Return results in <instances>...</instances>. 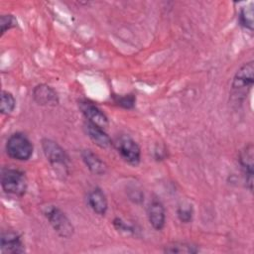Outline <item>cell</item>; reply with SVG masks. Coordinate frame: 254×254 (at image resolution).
I'll return each instance as SVG.
<instances>
[{
  "mask_svg": "<svg viewBox=\"0 0 254 254\" xmlns=\"http://www.w3.org/2000/svg\"><path fill=\"white\" fill-rule=\"evenodd\" d=\"M165 253H196L198 249L195 245L186 243V242H173L168 244L164 248Z\"/></svg>",
  "mask_w": 254,
  "mask_h": 254,
  "instance_id": "cell-15",
  "label": "cell"
},
{
  "mask_svg": "<svg viewBox=\"0 0 254 254\" xmlns=\"http://www.w3.org/2000/svg\"><path fill=\"white\" fill-rule=\"evenodd\" d=\"M254 82V63L243 64L235 72L231 83V97L235 103H241L248 95Z\"/></svg>",
  "mask_w": 254,
  "mask_h": 254,
  "instance_id": "cell-1",
  "label": "cell"
},
{
  "mask_svg": "<svg viewBox=\"0 0 254 254\" xmlns=\"http://www.w3.org/2000/svg\"><path fill=\"white\" fill-rule=\"evenodd\" d=\"M34 101L41 106H56L59 103V96L56 90L48 84H38L34 87L33 92Z\"/></svg>",
  "mask_w": 254,
  "mask_h": 254,
  "instance_id": "cell-10",
  "label": "cell"
},
{
  "mask_svg": "<svg viewBox=\"0 0 254 254\" xmlns=\"http://www.w3.org/2000/svg\"><path fill=\"white\" fill-rule=\"evenodd\" d=\"M178 213V217L182 222L185 223H189L191 221L192 219V215H193V209L192 206L190 204H186L184 203L183 205H180L178 207L177 210Z\"/></svg>",
  "mask_w": 254,
  "mask_h": 254,
  "instance_id": "cell-18",
  "label": "cell"
},
{
  "mask_svg": "<svg viewBox=\"0 0 254 254\" xmlns=\"http://www.w3.org/2000/svg\"><path fill=\"white\" fill-rule=\"evenodd\" d=\"M1 187L9 194L23 196L28 188L27 178L20 170L3 168L1 172Z\"/></svg>",
  "mask_w": 254,
  "mask_h": 254,
  "instance_id": "cell-2",
  "label": "cell"
},
{
  "mask_svg": "<svg viewBox=\"0 0 254 254\" xmlns=\"http://www.w3.org/2000/svg\"><path fill=\"white\" fill-rule=\"evenodd\" d=\"M121 158L131 166H138L141 161V150L136 141L129 135H120L113 143Z\"/></svg>",
  "mask_w": 254,
  "mask_h": 254,
  "instance_id": "cell-5",
  "label": "cell"
},
{
  "mask_svg": "<svg viewBox=\"0 0 254 254\" xmlns=\"http://www.w3.org/2000/svg\"><path fill=\"white\" fill-rule=\"evenodd\" d=\"M114 100H115V102L119 106H121L123 108L130 109V108H132L134 106L136 98H135V96L133 94H125V95H117V96H115Z\"/></svg>",
  "mask_w": 254,
  "mask_h": 254,
  "instance_id": "cell-20",
  "label": "cell"
},
{
  "mask_svg": "<svg viewBox=\"0 0 254 254\" xmlns=\"http://www.w3.org/2000/svg\"><path fill=\"white\" fill-rule=\"evenodd\" d=\"M87 202L90 208L99 215H104L108 208V201L104 191L99 189L95 188L89 191L87 195Z\"/></svg>",
  "mask_w": 254,
  "mask_h": 254,
  "instance_id": "cell-13",
  "label": "cell"
},
{
  "mask_svg": "<svg viewBox=\"0 0 254 254\" xmlns=\"http://www.w3.org/2000/svg\"><path fill=\"white\" fill-rule=\"evenodd\" d=\"M85 130L87 136L92 140V142L97 145L99 148L107 149L113 143L108 134L104 131V128L94 125L90 122L85 123Z\"/></svg>",
  "mask_w": 254,
  "mask_h": 254,
  "instance_id": "cell-12",
  "label": "cell"
},
{
  "mask_svg": "<svg viewBox=\"0 0 254 254\" xmlns=\"http://www.w3.org/2000/svg\"><path fill=\"white\" fill-rule=\"evenodd\" d=\"M16 106V100L13 94L9 91L3 90L1 93L0 111L2 114H10L14 111Z\"/></svg>",
  "mask_w": 254,
  "mask_h": 254,
  "instance_id": "cell-16",
  "label": "cell"
},
{
  "mask_svg": "<svg viewBox=\"0 0 254 254\" xmlns=\"http://www.w3.org/2000/svg\"><path fill=\"white\" fill-rule=\"evenodd\" d=\"M254 148L252 143L246 145L240 152L239 163L243 171L245 178V183L250 191H252L253 187V167H254Z\"/></svg>",
  "mask_w": 254,
  "mask_h": 254,
  "instance_id": "cell-9",
  "label": "cell"
},
{
  "mask_svg": "<svg viewBox=\"0 0 254 254\" xmlns=\"http://www.w3.org/2000/svg\"><path fill=\"white\" fill-rule=\"evenodd\" d=\"M113 225L115 226V228L119 231H122V232H128V233H135V228L127 223L126 221L122 220L121 218H118L116 217L114 220H113Z\"/></svg>",
  "mask_w": 254,
  "mask_h": 254,
  "instance_id": "cell-21",
  "label": "cell"
},
{
  "mask_svg": "<svg viewBox=\"0 0 254 254\" xmlns=\"http://www.w3.org/2000/svg\"><path fill=\"white\" fill-rule=\"evenodd\" d=\"M81 158L88 170L94 175H104L107 172L106 164L91 150H83L81 152Z\"/></svg>",
  "mask_w": 254,
  "mask_h": 254,
  "instance_id": "cell-14",
  "label": "cell"
},
{
  "mask_svg": "<svg viewBox=\"0 0 254 254\" xmlns=\"http://www.w3.org/2000/svg\"><path fill=\"white\" fill-rule=\"evenodd\" d=\"M7 155L16 161H28L34 151V147L30 139L23 133L17 132L12 134L5 145Z\"/></svg>",
  "mask_w": 254,
  "mask_h": 254,
  "instance_id": "cell-3",
  "label": "cell"
},
{
  "mask_svg": "<svg viewBox=\"0 0 254 254\" xmlns=\"http://www.w3.org/2000/svg\"><path fill=\"white\" fill-rule=\"evenodd\" d=\"M0 252L2 254H20L25 252V245L21 236L11 230L2 232L0 238Z\"/></svg>",
  "mask_w": 254,
  "mask_h": 254,
  "instance_id": "cell-8",
  "label": "cell"
},
{
  "mask_svg": "<svg viewBox=\"0 0 254 254\" xmlns=\"http://www.w3.org/2000/svg\"><path fill=\"white\" fill-rule=\"evenodd\" d=\"M44 214L53 229L63 238H70L74 233V227L65 213L55 205H50L44 210Z\"/></svg>",
  "mask_w": 254,
  "mask_h": 254,
  "instance_id": "cell-4",
  "label": "cell"
},
{
  "mask_svg": "<svg viewBox=\"0 0 254 254\" xmlns=\"http://www.w3.org/2000/svg\"><path fill=\"white\" fill-rule=\"evenodd\" d=\"M0 26H1V36H3L6 31L17 26V19L11 14L1 15Z\"/></svg>",
  "mask_w": 254,
  "mask_h": 254,
  "instance_id": "cell-19",
  "label": "cell"
},
{
  "mask_svg": "<svg viewBox=\"0 0 254 254\" xmlns=\"http://www.w3.org/2000/svg\"><path fill=\"white\" fill-rule=\"evenodd\" d=\"M42 149L45 157L54 167H67L69 157L59 143L52 139L45 138L42 140Z\"/></svg>",
  "mask_w": 254,
  "mask_h": 254,
  "instance_id": "cell-6",
  "label": "cell"
},
{
  "mask_svg": "<svg viewBox=\"0 0 254 254\" xmlns=\"http://www.w3.org/2000/svg\"><path fill=\"white\" fill-rule=\"evenodd\" d=\"M148 219L152 227L162 230L166 222V211L163 203L158 199H153L148 206Z\"/></svg>",
  "mask_w": 254,
  "mask_h": 254,
  "instance_id": "cell-11",
  "label": "cell"
},
{
  "mask_svg": "<svg viewBox=\"0 0 254 254\" xmlns=\"http://www.w3.org/2000/svg\"><path fill=\"white\" fill-rule=\"evenodd\" d=\"M78 107L87 122H90L99 127L105 128L108 125V118L105 113L93 102L89 100H80L78 102Z\"/></svg>",
  "mask_w": 254,
  "mask_h": 254,
  "instance_id": "cell-7",
  "label": "cell"
},
{
  "mask_svg": "<svg viewBox=\"0 0 254 254\" xmlns=\"http://www.w3.org/2000/svg\"><path fill=\"white\" fill-rule=\"evenodd\" d=\"M253 4L250 3L248 6L241 8L239 14L240 25L244 28L252 31L253 30Z\"/></svg>",
  "mask_w": 254,
  "mask_h": 254,
  "instance_id": "cell-17",
  "label": "cell"
}]
</instances>
